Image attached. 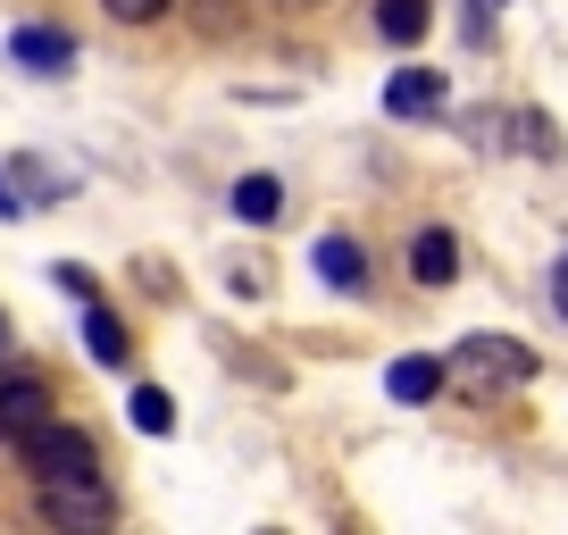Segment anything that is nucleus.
<instances>
[{
	"label": "nucleus",
	"mask_w": 568,
	"mask_h": 535,
	"mask_svg": "<svg viewBox=\"0 0 568 535\" xmlns=\"http://www.w3.org/2000/svg\"><path fill=\"white\" fill-rule=\"evenodd\" d=\"M42 518L51 527H109L118 502H109L101 477H59V485H42Z\"/></svg>",
	"instance_id": "3"
},
{
	"label": "nucleus",
	"mask_w": 568,
	"mask_h": 535,
	"mask_svg": "<svg viewBox=\"0 0 568 535\" xmlns=\"http://www.w3.org/2000/svg\"><path fill=\"white\" fill-rule=\"evenodd\" d=\"M385 109H393V118H426V109H444V75L402 68V75L385 84Z\"/></svg>",
	"instance_id": "9"
},
{
	"label": "nucleus",
	"mask_w": 568,
	"mask_h": 535,
	"mask_svg": "<svg viewBox=\"0 0 568 535\" xmlns=\"http://www.w3.org/2000/svg\"><path fill=\"white\" fill-rule=\"evenodd\" d=\"M26 468H34V485H59V477H101V452H92L84 427H68V418H42L34 435H26Z\"/></svg>",
	"instance_id": "2"
},
{
	"label": "nucleus",
	"mask_w": 568,
	"mask_h": 535,
	"mask_svg": "<svg viewBox=\"0 0 568 535\" xmlns=\"http://www.w3.org/2000/svg\"><path fill=\"white\" fill-rule=\"evenodd\" d=\"M318 276L335 293H359V285H368V251H359L352 234H326V243H318Z\"/></svg>",
	"instance_id": "8"
},
{
	"label": "nucleus",
	"mask_w": 568,
	"mask_h": 535,
	"mask_svg": "<svg viewBox=\"0 0 568 535\" xmlns=\"http://www.w3.org/2000/svg\"><path fill=\"white\" fill-rule=\"evenodd\" d=\"M125 418H134V435H168V427H176V402H168L160 385H134V402H125Z\"/></svg>",
	"instance_id": "11"
},
{
	"label": "nucleus",
	"mask_w": 568,
	"mask_h": 535,
	"mask_svg": "<svg viewBox=\"0 0 568 535\" xmlns=\"http://www.w3.org/2000/svg\"><path fill=\"white\" fill-rule=\"evenodd\" d=\"M42 418H51V385L42 376H0V444H26Z\"/></svg>",
	"instance_id": "4"
},
{
	"label": "nucleus",
	"mask_w": 568,
	"mask_h": 535,
	"mask_svg": "<svg viewBox=\"0 0 568 535\" xmlns=\"http://www.w3.org/2000/svg\"><path fill=\"white\" fill-rule=\"evenodd\" d=\"M59 285H68L75 302H101V285H92V276H84V268H75V260H59Z\"/></svg>",
	"instance_id": "15"
},
{
	"label": "nucleus",
	"mask_w": 568,
	"mask_h": 535,
	"mask_svg": "<svg viewBox=\"0 0 568 535\" xmlns=\"http://www.w3.org/2000/svg\"><path fill=\"white\" fill-rule=\"evenodd\" d=\"M101 9H109V18H118V26H151V18H160V9H168V0H101Z\"/></svg>",
	"instance_id": "14"
},
{
	"label": "nucleus",
	"mask_w": 568,
	"mask_h": 535,
	"mask_svg": "<svg viewBox=\"0 0 568 535\" xmlns=\"http://www.w3.org/2000/svg\"><path fill=\"white\" fill-rule=\"evenodd\" d=\"M84 343H92V360H109V369H118V360H125V326L109 319L101 302H84Z\"/></svg>",
	"instance_id": "13"
},
{
	"label": "nucleus",
	"mask_w": 568,
	"mask_h": 535,
	"mask_svg": "<svg viewBox=\"0 0 568 535\" xmlns=\"http://www.w3.org/2000/svg\"><path fill=\"white\" fill-rule=\"evenodd\" d=\"M9 59H18V68H34V75H59L75 59V42L59 34V26H18V34H9Z\"/></svg>",
	"instance_id": "6"
},
{
	"label": "nucleus",
	"mask_w": 568,
	"mask_h": 535,
	"mask_svg": "<svg viewBox=\"0 0 568 535\" xmlns=\"http://www.w3.org/2000/svg\"><path fill=\"white\" fill-rule=\"evenodd\" d=\"M234 218H243V226H276L284 218V184L276 176H243L234 184Z\"/></svg>",
	"instance_id": "10"
},
{
	"label": "nucleus",
	"mask_w": 568,
	"mask_h": 535,
	"mask_svg": "<svg viewBox=\"0 0 568 535\" xmlns=\"http://www.w3.org/2000/svg\"><path fill=\"white\" fill-rule=\"evenodd\" d=\"M409 276H418V285H452V276H460V234L452 226H418L409 234Z\"/></svg>",
	"instance_id": "5"
},
{
	"label": "nucleus",
	"mask_w": 568,
	"mask_h": 535,
	"mask_svg": "<svg viewBox=\"0 0 568 535\" xmlns=\"http://www.w3.org/2000/svg\"><path fill=\"white\" fill-rule=\"evenodd\" d=\"M0 352H9V319H0Z\"/></svg>",
	"instance_id": "17"
},
{
	"label": "nucleus",
	"mask_w": 568,
	"mask_h": 535,
	"mask_svg": "<svg viewBox=\"0 0 568 535\" xmlns=\"http://www.w3.org/2000/svg\"><path fill=\"white\" fill-rule=\"evenodd\" d=\"M551 310H560V319H568V251H560V260H551Z\"/></svg>",
	"instance_id": "16"
},
{
	"label": "nucleus",
	"mask_w": 568,
	"mask_h": 535,
	"mask_svg": "<svg viewBox=\"0 0 568 535\" xmlns=\"http://www.w3.org/2000/svg\"><path fill=\"white\" fill-rule=\"evenodd\" d=\"M535 369H544V360L527 352V343L518 335H460L452 343V376H460V385H477V393H510V385H535Z\"/></svg>",
	"instance_id": "1"
},
{
	"label": "nucleus",
	"mask_w": 568,
	"mask_h": 535,
	"mask_svg": "<svg viewBox=\"0 0 568 535\" xmlns=\"http://www.w3.org/2000/svg\"><path fill=\"white\" fill-rule=\"evenodd\" d=\"M444 376H452V360L409 352V360H393V369H385V393H393V402H435V393H444Z\"/></svg>",
	"instance_id": "7"
},
{
	"label": "nucleus",
	"mask_w": 568,
	"mask_h": 535,
	"mask_svg": "<svg viewBox=\"0 0 568 535\" xmlns=\"http://www.w3.org/2000/svg\"><path fill=\"white\" fill-rule=\"evenodd\" d=\"M376 34L385 42H418L426 34V0H376Z\"/></svg>",
	"instance_id": "12"
}]
</instances>
